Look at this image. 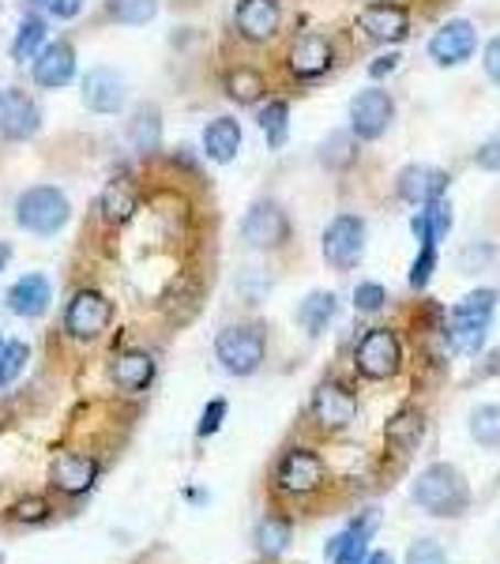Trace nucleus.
Instances as JSON below:
<instances>
[{"label":"nucleus","instance_id":"27","mask_svg":"<svg viewBox=\"0 0 500 564\" xmlns=\"http://www.w3.org/2000/svg\"><path fill=\"white\" fill-rule=\"evenodd\" d=\"M45 45H50V23H45V15L31 12V15H23L20 26H15V39L8 45V53H12L15 65H26V61L39 57Z\"/></svg>","mask_w":500,"mask_h":564},{"label":"nucleus","instance_id":"23","mask_svg":"<svg viewBox=\"0 0 500 564\" xmlns=\"http://www.w3.org/2000/svg\"><path fill=\"white\" fill-rule=\"evenodd\" d=\"M8 313L20 316V321H42L45 313H50L53 305V286L50 279L39 275V271H31V275L15 279L12 290H8Z\"/></svg>","mask_w":500,"mask_h":564},{"label":"nucleus","instance_id":"37","mask_svg":"<svg viewBox=\"0 0 500 564\" xmlns=\"http://www.w3.org/2000/svg\"><path fill=\"white\" fill-rule=\"evenodd\" d=\"M26 361H31L26 343H20V339L0 343V388L15 384V380H20V372L26 369Z\"/></svg>","mask_w":500,"mask_h":564},{"label":"nucleus","instance_id":"34","mask_svg":"<svg viewBox=\"0 0 500 564\" xmlns=\"http://www.w3.org/2000/svg\"><path fill=\"white\" fill-rule=\"evenodd\" d=\"M358 135H354L350 129H339V132H331L327 140L320 143V162L331 174H343V170H350L354 162H358Z\"/></svg>","mask_w":500,"mask_h":564},{"label":"nucleus","instance_id":"29","mask_svg":"<svg viewBox=\"0 0 500 564\" xmlns=\"http://www.w3.org/2000/svg\"><path fill=\"white\" fill-rule=\"evenodd\" d=\"M222 90H226V98L238 106H260L263 95H268V76L252 65H238V68L226 72Z\"/></svg>","mask_w":500,"mask_h":564},{"label":"nucleus","instance_id":"44","mask_svg":"<svg viewBox=\"0 0 500 564\" xmlns=\"http://www.w3.org/2000/svg\"><path fill=\"white\" fill-rule=\"evenodd\" d=\"M399 61H403V57H399V53L395 50H388V53H380V57H372L369 61V79H388V76H395V72H399Z\"/></svg>","mask_w":500,"mask_h":564},{"label":"nucleus","instance_id":"4","mask_svg":"<svg viewBox=\"0 0 500 564\" xmlns=\"http://www.w3.org/2000/svg\"><path fill=\"white\" fill-rule=\"evenodd\" d=\"M215 358L230 377H252L268 358V332L260 324H226L215 335Z\"/></svg>","mask_w":500,"mask_h":564},{"label":"nucleus","instance_id":"5","mask_svg":"<svg viewBox=\"0 0 500 564\" xmlns=\"http://www.w3.org/2000/svg\"><path fill=\"white\" fill-rule=\"evenodd\" d=\"M354 369L366 380H392L403 369V339L395 327H369L354 347Z\"/></svg>","mask_w":500,"mask_h":564},{"label":"nucleus","instance_id":"8","mask_svg":"<svg viewBox=\"0 0 500 564\" xmlns=\"http://www.w3.org/2000/svg\"><path fill=\"white\" fill-rule=\"evenodd\" d=\"M335 39L324 31H308V34H297L294 42L286 45V57H283V68L290 79L297 84H316L324 79L327 72L335 68Z\"/></svg>","mask_w":500,"mask_h":564},{"label":"nucleus","instance_id":"20","mask_svg":"<svg viewBox=\"0 0 500 564\" xmlns=\"http://www.w3.org/2000/svg\"><path fill=\"white\" fill-rule=\"evenodd\" d=\"M98 475H102V463L95 456H87V452H61L57 459H53L50 467V481L57 494L65 497H84L95 489Z\"/></svg>","mask_w":500,"mask_h":564},{"label":"nucleus","instance_id":"1","mask_svg":"<svg viewBox=\"0 0 500 564\" xmlns=\"http://www.w3.org/2000/svg\"><path fill=\"white\" fill-rule=\"evenodd\" d=\"M72 223V204L57 185H31L15 196V226L34 238H57Z\"/></svg>","mask_w":500,"mask_h":564},{"label":"nucleus","instance_id":"21","mask_svg":"<svg viewBox=\"0 0 500 564\" xmlns=\"http://www.w3.org/2000/svg\"><path fill=\"white\" fill-rule=\"evenodd\" d=\"M377 527H380V516H377V508H369V512H361L347 531H339L324 545V557L331 564H366L369 539L377 534Z\"/></svg>","mask_w":500,"mask_h":564},{"label":"nucleus","instance_id":"9","mask_svg":"<svg viewBox=\"0 0 500 564\" xmlns=\"http://www.w3.org/2000/svg\"><path fill=\"white\" fill-rule=\"evenodd\" d=\"M327 481V467L320 459V452L305 448V444H294V448L283 452V459H279L275 467V489L283 497H313L320 494Z\"/></svg>","mask_w":500,"mask_h":564},{"label":"nucleus","instance_id":"10","mask_svg":"<svg viewBox=\"0 0 500 564\" xmlns=\"http://www.w3.org/2000/svg\"><path fill=\"white\" fill-rule=\"evenodd\" d=\"M308 414H313L316 430L327 436L347 433L358 422V395L343 380H320L313 391V403H308Z\"/></svg>","mask_w":500,"mask_h":564},{"label":"nucleus","instance_id":"17","mask_svg":"<svg viewBox=\"0 0 500 564\" xmlns=\"http://www.w3.org/2000/svg\"><path fill=\"white\" fill-rule=\"evenodd\" d=\"M448 185H452L448 170L425 166V162H411V166H403L395 174V196L414 207H425V204H433V199L448 196Z\"/></svg>","mask_w":500,"mask_h":564},{"label":"nucleus","instance_id":"38","mask_svg":"<svg viewBox=\"0 0 500 564\" xmlns=\"http://www.w3.org/2000/svg\"><path fill=\"white\" fill-rule=\"evenodd\" d=\"M354 308H358L361 316H377L388 308V290L380 286V282H358L354 286Z\"/></svg>","mask_w":500,"mask_h":564},{"label":"nucleus","instance_id":"6","mask_svg":"<svg viewBox=\"0 0 500 564\" xmlns=\"http://www.w3.org/2000/svg\"><path fill=\"white\" fill-rule=\"evenodd\" d=\"M366 238H369V226L361 215L354 212H343L335 215L331 223L324 226V241H320V252L327 260V268L335 271H354L366 257Z\"/></svg>","mask_w":500,"mask_h":564},{"label":"nucleus","instance_id":"40","mask_svg":"<svg viewBox=\"0 0 500 564\" xmlns=\"http://www.w3.org/2000/svg\"><path fill=\"white\" fill-rule=\"evenodd\" d=\"M436 271V245H422L411 263V290H425Z\"/></svg>","mask_w":500,"mask_h":564},{"label":"nucleus","instance_id":"28","mask_svg":"<svg viewBox=\"0 0 500 564\" xmlns=\"http://www.w3.org/2000/svg\"><path fill=\"white\" fill-rule=\"evenodd\" d=\"M335 316H339V297H335L331 290H313V294L297 305V324H302V332L308 335V339L324 335Z\"/></svg>","mask_w":500,"mask_h":564},{"label":"nucleus","instance_id":"48","mask_svg":"<svg viewBox=\"0 0 500 564\" xmlns=\"http://www.w3.org/2000/svg\"><path fill=\"white\" fill-rule=\"evenodd\" d=\"M8 260H12V245H8V241H0V271L8 268Z\"/></svg>","mask_w":500,"mask_h":564},{"label":"nucleus","instance_id":"3","mask_svg":"<svg viewBox=\"0 0 500 564\" xmlns=\"http://www.w3.org/2000/svg\"><path fill=\"white\" fill-rule=\"evenodd\" d=\"M493 308H497V290H475L467 294L463 302L452 308L448 324H444V339L456 354H478L486 347V332L489 321H493Z\"/></svg>","mask_w":500,"mask_h":564},{"label":"nucleus","instance_id":"31","mask_svg":"<svg viewBox=\"0 0 500 564\" xmlns=\"http://www.w3.org/2000/svg\"><path fill=\"white\" fill-rule=\"evenodd\" d=\"M257 124H260L263 140H268V148L283 151L290 140V102L286 98H268L257 113Z\"/></svg>","mask_w":500,"mask_h":564},{"label":"nucleus","instance_id":"14","mask_svg":"<svg viewBox=\"0 0 500 564\" xmlns=\"http://www.w3.org/2000/svg\"><path fill=\"white\" fill-rule=\"evenodd\" d=\"M395 121V98L380 87H366L350 98V132L358 135L361 143L380 140Z\"/></svg>","mask_w":500,"mask_h":564},{"label":"nucleus","instance_id":"16","mask_svg":"<svg viewBox=\"0 0 500 564\" xmlns=\"http://www.w3.org/2000/svg\"><path fill=\"white\" fill-rule=\"evenodd\" d=\"M42 132V109L23 87L0 90V135L8 143H26Z\"/></svg>","mask_w":500,"mask_h":564},{"label":"nucleus","instance_id":"15","mask_svg":"<svg viewBox=\"0 0 500 564\" xmlns=\"http://www.w3.org/2000/svg\"><path fill=\"white\" fill-rule=\"evenodd\" d=\"M430 61L436 68H459V65H467L470 57H475V50H478V26L470 23V20H448V23H441L433 31V39H430Z\"/></svg>","mask_w":500,"mask_h":564},{"label":"nucleus","instance_id":"26","mask_svg":"<svg viewBox=\"0 0 500 564\" xmlns=\"http://www.w3.org/2000/svg\"><path fill=\"white\" fill-rule=\"evenodd\" d=\"M425 441V411H417V406H403V411H395L388 417L384 425V444L395 452V456H414L417 448H422Z\"/></svg>","mask_w":500,"mask_h":564},{"label":"nucleus","instance_id":"45","mask_svg":"<svg viewBox=\"0 0 500 564\" xmlns=\"http://www.w3.org/2000/svg\"><path fill=\"white\" fill-rule=\"evenodd\" d=\"M481 68H486V76L500 87V34L497 39H489L486 53H481Z\"/></svg>","mask_w":500,"mask_h":564},{"label":"nucleus","instance_id":"19","mask_svg":"<svg viewBox=\"0 0 500 564\" xmlns=\"http://www.w3.org/2000/svg\"><path fill=\"white\" fill-rule=\"evenodd\" d=\"M76 45H72V39H57L50 42L45 50L39 53V57L31 61V79L34 87L42 90H61L68 87L72 79H76Z\"/></svg>","mask_w":500,"mask_h":564},{"label":"nucleus","instance_id":"41","mask_svg":"<svg viewBox=\"0 0 500 564\" xmlns=\"http://www.w3.org/2000/svg\"><path fill=\"white\" fill-rule=\"evenodd\" d=\"M226 414H230V403H226V399H211V403L204 406V414H199L196 436H215L218 430H222Z\"/></svg>","mask_w":500,"mask_h":564},{"label":"nucleus","instance_id":"12","mask_svg":"<svg viewBox=\"0 0 500 564\" xmlns=\"http://www.w3.org/2000/svg\"><path fill=\"white\" fill-rule=\"evenodd\" d=\"M358 31L377 45H403L411 39V8L399 0H369L358 12Z\"/></svg>","mask_w":500,"mask_h":564},{"label":"nucleus","instance_id":"49","mask_svg":"<svg viewBox=\"0 0 500 564\" xmlns=\"http://www.w3.org/2000/svg\"><path fill=\"white\" fill-rule=\"evenodd\" d=\"M26 4H31L34 12H50V4H53V0H26Z\"/></svg>","mask_w":500,"mask_h":564},{"label":"nucleus","instance_id":"30","mask_svg":"<svg viewBox=\"0 0 500 564\" xmlns=\"http://www.w3.org/2000/svg\"><path fill=\"white\" fill-rule=\"evenodd\" d=\"M411 230H414V238L422 241V245H441L444 238H448V234H452V204H448V196L425 204L422 212L411 218Z\"/></svg>","mask_w":500,"mask_h":564},{"label":"nucleus","instance_id":"33","mask_svg":"<svg viewBox=\"0 0 500 564\" xmlns=\"http://www.w3.org/2000/svg\"><path fill=\"white\" fill-rule=\"evenodd\" d=\"M290 539H294V523H290L286 516H263V520L257 523V550H260V557H268V561L283 557Z\"/></svg>","mask_w":500,"mask_h":564},{"label":"nucleus","instance_id":"22","mask_svg":"<svg viewBox=\"0 0 500 564\" xmlns=\"http://www.w3.org/2000/svg\"><path fill=\"white\" fill-rule=\"evenodd\" d=\"M154 372H159V361H154L151 350H117L113 366H109V377H113L117 391L124 395H143L154 384Z\"/></svg>","mask_w":500,"mask_h":564},{"label":"nucleus","instance_id":"24","mask_svg":"<svg viewBox=\"0 0 500 564\" xmlns=\"http://www.w3.org/2000/svg\"><path fill=\"white\" fill-rule=\"evenodd\" d=\"M244 132L238 117H215V121L204 124V135H199V148H204V159L215 162V166H230L241 154Z\"/></svg>","mask_w":500,"mask_h":564},{"label":"nucleus","instance_id":"39","mask_svg":"<svg viewBox=\"0 0 500 564\" xmlns=\"http://www.w3.org/2000/svg\"><path fill=\"white\" fill-rule=\"evenodd\" d=\"M53 516V505L45 497H23L12 505V520L15 523H26V527H39Z\"/></svg>","mask_w":500,"mask_h":564},{"label":"nucleus","instance_id":"50","mask_svg":"<svg viewBox=\"0 0 500 564\" xmlns=\"http://www.w3.org/2000/svg\"><path fill=\"white\" fill-rule=\"evenodd\" d=\"M0 343H4V339H0Z\"/></svg>","mask_w":500,"mask_h":564},{"label":"nucleus","instance_id":"46","mask_svg":"<svg viewBox=\"0 0 500 564\" xmlns=\"http://www.w3.org/2000/svg\"><path fill=\"white\" fill-rule=\"evenodd\" d=\"M84 4H87V0H53L50 12H45V15H53V20L68 23V20H76V15L84 12Z\"/></svg>","mask_w":500,"mask_h":564},{"label":"nucleus","instance_id":"35","mask_svg":"<svg viewBox=\"0 0 500 564\" xmlns=\"http://www.w3.org/2000/svg\"><path fill=\"white\" fill-rule=\"evenodd\" d=\"M159 15V0H106V20L117 26H148Z\"/></svg>","mask_w":500,"mask_h":564},{"label":"nucleus","instance_id":"43","mask_svg":"<svg viewBox=\"0 0 500 564\" xmlns=\"http://www.w3.org/2000/svg\"><path fill=\"white\" fill-rule=\"evenodd\" d=\"M475 166L478 170H489V174H493V170H500V129L475 151Z\"/></svg>","mask_w":500,"mask_h":564},{"label":"nucleus","instance_id":"32","mask_svg":"<svg viewBox=\"0 0 500 564\" xmlns=\"http://www.w3.org/2000/svg\"><path fill=\"white\" fill-rule=\"evenodd\" d=\"M129 143L132 151L140 154H154L162 148V113L159 106H140L135 117L129 121Z\"/></svg>","mask_w":500,"mask_h":564},{"label":"nucleus","instance_id":"42","mask_svg":"<svg viewBox=\"0 0 500 564\" xmlns=\"http://www.w3.org/2000/svg\"><path fill=\"white\" fill-rule=\"evenodd\" d=\"M406 564H448L444 557V545L433 539H417L411 550H406Z\"/></svg>","mask_w":500,"mask_h":564},{"label":"nucleus","instance_id":"11","mask_svg":"<svg viewBox=\"0 0 500 564\" xmlns=\"http://www.w3.org/2000/svg\"><path fill=\"white\" fill-rule=\"evenodd\" d=\"M241 241L257 252H279L290 245V215L275 199H257L241 218Z\"/></svg>","mask_w":500,"mask_h":564},{"label":"nucleus","instance_id":"7","mask_svg":"<svg viewBox=\"0 0 500 564\" xmlns=\"http://www.w3.org/2000/svg\"><path fill=\"white\" fill-rule=\"evenodd\" d=\"M113 324V302L95 286H84L65 305V335L76 343H98Z\"/></svg>","mask_w":500,"mask_h":564},{"label":"nucleus","instance_id":"36","mask_svg":"<svg viewBox=\"0 0 500 564\" xmlns=\"http://www.w3.org/2000/svg\"><path fill=\"white\" fill-rule=\"evenodd\" d=\"M470 436H475L481 448L500 452V406L493 403L478 406V411L470 414Z\"/></svg>","mask_w":500,"mask_h":564},{"label":"nucleus","instance_id":"18","mask_svg":"<svg viewBox=\"0 0 500 564\" xmlns=\"http://www.w3.org/2000/svg\"><path fill=\"white\" fill-rule=\"evenodd\" d=\"M79 98H84V106L90 113L113 117L129 102V84H124V76L113 68H90L84 76V84H79Z\"/></svg>","mask_w":500,"mask_h":564},{"label":"nucleus","instance_id":"25","mask_svg":"<svg viewBox=\"0 0 500 564\" xmlns=\"http://www.w3.org/2000/svg\"><path fill=\"white\" fill-rule=\"evenodd\" d=\"M135 212H140V188H135L132 177H113L98 196V215H102L106 226H124L132 223Z\"/></svg>","mask_w":500,"mask_h":564},{"label":"nucleus","instance_id":"47","mask_svg":"<svg viewBox=\"0 0 500 564\" xmlns=\"http://www.w3.org/2000/svg\"><path fill=\"white\" fill-rule=\"evenodd\" d=\"M366 564H395V561H392V553H369Z\"/></svg>","mask_w":500,"mask_h":564},{"label":"nucleus","instance_id":"13","mask_svg":"<svg viewBox=\"0 0 500 564\" xmlns=\"http://www.w3.org/2000/svg\"><path fill=\"white\" fill-rule=\"evenodd\" d=\"M233 34L260 50L283 34V0H238L233 8Z\"/></svg>","mask_w":500,"mask_h":564},{"label":"nucleus","instance_id":"2","mask_svg":"<svg viewBox=\"0 0 500 564\" xmlns=\"http://www.w3.org/2000/svg\"><path fill=\"white\" fill-rule=\"evenodd\" d=\"M414 505L422 508V512L430 516H441V520H448V516H463L470 505V489L463 475L452 463H433V467H425L422 475L414 481Z\"/></svg>","mask_w":500,"mask_h":564}]
</instances>
